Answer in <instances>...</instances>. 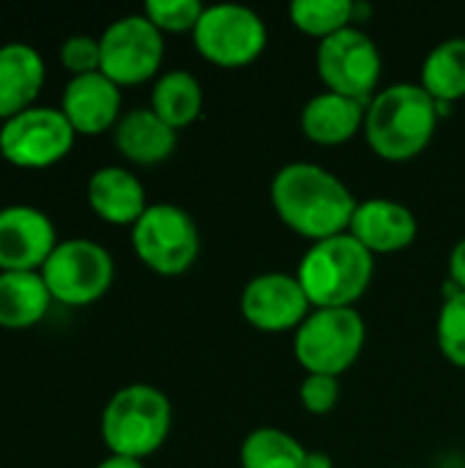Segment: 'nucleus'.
<instances>
[{
    "mask_svg": "<svg viewBox=\"0 0 465 468\" xmlns=\"http://www.w3.org/2000/svg\"><path fill=\"white\" fill-rule=\"evenodd\" d=\"M269 192L280 222L312 244L348 233L359 206L348 184L315 162H291L280 167Z\"/></svg>",
    "mask_w": 465,
    "mask_h": 468,
    "instance_id": "nucleus-1",
    "label": "nucleus"
},
{
    "mask_svg": "<svg viewBox=\"0 0 465 468\" xmlns=\"http://www.w3.org/2000/svg\"><path fill=\"white\" fill-rule=\"evenodd\" d=\"M439 115V104L419 82H395L367 101L362 134L378 159L400 165L425 154Z\"/></svg>",
    "mask_w": 465,
    "mask_h": 468,
    "instance_id": "nucleus-2",
    "label": "nucleus"
},
{
    "mask_svg": "<svg viewBox=\"0 0 465 468\" xmlns=\"http://www.w3.org/2000/svg\"><path fill=\"white\" fill-rule=\"evenodd\" d=\"M373 277L375 258L351 233L310 244L296 269L312 310L354 307L373 285Z\"/></svg>",
    "mask_w": 465,
    "mask_h": 468,
    "instance_id": "nucleus-3",
    "label": "nucleus"
},
{
    "mask_svg": "<svg viewBox=\"0 0 465 468\" xmlns=\"http://www.w3.org/2000/svg\"><path fill=\"white\" fill-rule=\"evenodd\" d=\"M173 428L170 398L151 384L121 387L101 411V441L110 455L145 461L159 452Z\"/></svg>",
    "mask_w": 465,
    "mask_h": 468,
    "instance_id": "nucleus-4",
    "label": "nucleus"
},
{
    "mask_svg": "<svg viewBox=\"0 0 465 468\" xmlns=\"http://www.w3.org/2000/svg\"><path fill=\"white\" fill-rule=\"evenodd\" d=\"M365 340L367 326L356 307L312 310L293 332V354L307 376L340 378L362 356Z\"/></svg>",
    "mask_w": 465,
    "mask_h": 468,
    "instance_id": "nucleus-5",
    "label": "nucleus"
},
{
    "mask_svg": "<svg viewBox=\"0 0 465 468\" xmlns=\"http://www.w3.org/2000/svg\"><path fill=\"white\" fill-rule=\"evenodd\" d=\"M132 250L159 277L186 274L200 255L197 222L173 203H153L132 228Z\"/></svg>",
    "mask_w": 465,
    "mask_h": 468,
    "instance_id": "nucleus-6",
    "label": "nucleus"
},
{
    "mask_svg": "<svg viewBox=\"0 0 465 468\" xmlns=\"http://www.w3.org/2000/svg\"><path fill=\"white\" fill-rule=\"evenodd\" d=\"M41 277L52 302L63 307H88L99 302L115 280V261L107 247L93 239H60Z\"/></svg>",
    "mask_w": 465,
    "mask_h": 468,
    "instance_id": "nucleus-7",
    "label": "nucleus"
},
{
    "mask_svg": "<svg viewBox=\"0 0 465 468\" xmlns=\"http://www.w3.org/2000/svg\"><path fill=\"white\" fill-rule=\"evenodd\" d=\"M192 44L208 63L219 69H247L269 47V30L260 14L238 3L206 5Z\"/></svg>",
    "mask_w": 465,
    "mask_h": 468,
    "instance_id": "nucleus-8",
    "label": "nucleus"
},
{
    "mask_svg": "<svg viewBox=\"0 0 465 468\" xmlns=\"http://www.w3.org/2000/svg\"><path fill=\"white\" fill-rule=\"evenodd\" d=\"M77 143V132L60 107L36 104L0 121V156L19 170H47L63 162Z\"/></svg>",
    "mask_w": 465,
    "mask_h": 468,
    "instance_id": "nucleus-9",
    "label": "nucleus"
},
{
    "mask_svg": "<svg viewBox=\"0 0 465 468\" xmlns=\"http://www.w3.org/2000/svg\"><path fill=\"white\" fill-rule=\"evenodd\" d=\"M315 66L326 90L365 104L375 96L384 71L378 44L356 25L318 41Z\"/></svg>",
    "mask_w": 465,
    "mask_h": 468,
    "instance_id": "nucleus-10",
    "label": "nucleus"
},
{
    "mask_svg": "<svg viewBox=\"0 0 465 468\" xmlns=\"http://www.w3.org/2000/svg\"><path fill=\"white\" fill-rule=\"evenodd\" d=\"M101 74L118 88H132L153 80L164 60V33H159L145 14L118 16L99 36Z\"/></svg>",
    "mask_w": 465,
    "mask_h": 468,
    "instance_id": "nucleus-11",
    "label": "nucleus"
},
{
    "mask_svg": "<svg viewBox=\"0 0 465 468\" xmlns=\"http://www.w3.org/2000/svg\"><path fill=\"white\" fill-rule=\"evenodd\" d=\"M238 307L244 321L266 335L296 332L312 313V304L296 274L282 271H266L252 277L241 291Z\"/></svg>",
    "mask_w": 465,
    "mask_h": 468,
    "instance_id": "nucleus-12",
    "label": "nucleus"
},
{
    "mask_svg": "<svg viewBox=\"0 0 465 468\" xmlns=\"http://www.w3.org/2000/svg\"><path fill=\"white\" fill-rule=\"evenodd\" d=\"M58 241L55 222L41 208L25 203L0 208V271H41Z\"/></svg>",
    "mask_w": 465,
    "mask_h": 468,
    "instance_id": "nucleus-13",
    "label": "nucleus"
},
{
    "mask_svg": "<svg viewBox=\"0 0 465 468\" xmlns=\"http://www.w3.org/2000/svg\"><path fill=\"white\" fill-rule=\"evenodd\" d=\"M60 112L77 137H99L118 126L123 115V88L101 71L71 77L60 93Z\"/></svg>",
    "mask_w": 465,
    "mask_h": 468,
    "instance_id": "nucleus-14",
    "label": "nucleus"
},
{
    "mask_svg": "<svg viewBox=\"0 0 465 468\" xmlns=\"http://www.w3.org/2000/svg\"><path fill=\"white\" fill-rule=\"evenodd\" d=\"M348 233L375 258L408 250L417 241L419 222L414 211L389 197L359 200Z\"/></svg>",
    "mask_w": 465,
    "mask_h": 468,
    "instance_id": "nucleus-15",
    "label": "nucleus"
},
{
    "mask_svg": "<svg viewBox=\"0 0 465 468\" xmlns=\"http://www.w3.org/2000/svg\"><path fill=\"white\" fill-rule=\"evenodd\" d=\"M85 197L90 211L115 228H134V222L148 211V195L143 181L121 165H104L90 173Z\"/></svg>",
    "mask_w": 465,
    "mask_h": 468,
    "instance_id": "nucleus-16",
    "label": "nucleus"
},
{
    "mask_svg": "<svg viewBox=\"0 0 465 468\" xmlns=\"http://www.w3.org/2000/svg\"><path fill=\"white\" fill-rule=\"evenodd\" d=\"M47 82V63L27 41L0 44V121L36 107Z\"/></svg>",
    "mask_w": 465,
    "mask_h": 468,
    "instance_id": "nucleus-17",
    "label": "nucleus"
},
{
    "mask_svg": "<svg viewBox=\"0 0 465 468\" xmlns=\"http://www.w3.org/2000/svg\"><path fill=\"white\" fill-rule=\"evenodd\" d=\"M112 140L126 162L137 167H153L175 154L178 132L167 126L151 107H134L121 115L118 126L112 129Z\"/></svg>",
    "mask_w": 465,
    "mask_h": 468,
    "instance_id": "nucleus-18",
    "label": "nucleus"
},
{
    "mask_svg": "<svg viewBox=\"0 0 465 468\" xmlns=\"http://www.w3.org/2000/svg\"><path fill=\"white\" fill-rule=\"evenodd\" d=\"M365 112H367L365 101L323 90V93H315L301 107L299 126L310 143L334 148V145L354 140L365 129Z\"/></svg>",
    "mask_w": 465,
    "mask_h": 468,
    "instance_id": "nucleus-19",
    "label": "nucleus"
},
{
    "mask_svg": "<svg viewBox=\"0 0 465 468\" xmlns=\"http://www.w3.org/2000/svg\"><path fill=\"white\" fill-rule=\"evenodd\" d=\"M52 304L41 271H0V329H33Z\"/></svg>",
    "mask_w": 465,
    "mask_h": 468,
    "instance_id": "nucleus-20",
    "label": "nucleus"
},
{
    "mask_svg": "<svg viewBox=\"0 0 465 468\" xmlns=\"http://www.w3.org/2000/svg\"><path fill=\"white\" fill-rule=\"evenodd\" d=\"M167 126L186 129L203 112V85L192 71L173 69L153 80L151 104H148Z\"/></svg>",
    "mask_w": 465,
    "mask_h": 468,
    "instance_id": "nucleus-21",
    "label": "nucleus"
},
{
    "mask_svg": "<svg viewBox=\"0 0 465 468\" xmlns=\"http://www.w3.org/2000/svg\"><path fill=\"white\" fill-rule=\"evenodd\" d=\"M419 85L428 90V96L444 110L452 101L465 99V38H444L436 44L425 63H422V80Z\"/></svg>",
    "mask_w": 465,
    "mask_h": 468,
    "instance_id": "nucleus-22",
    "label": "nucleus"
},
{
    "mask_svg": "<svg viewBox=\"0 0 465 468\" xmlns=\"http://www.w3.org/2000/svg\"><path fill=\"white\" fill-rule=\"evenodd\" d=\"M307 455L296 436L280 428L252 431L238 452L241 468H307Z\"/></svg>",
    "mask_w": 465,
    "mask_h": 468,
    "instance_id": "nucleus-23",
    "label": "nucleus"
},
{
    "mask_svg": "<svg viewBox=\"0 0 465 468\" xmlns=\"http://www.w3.org/2000/svg\"><path fill=\"white\" fill-rule=\"evenodd\" d=\"M293 27L310 38H329L356 22V3L351 0H293L288 8Z\"/></svg>",
    "mask_w": 465,
    "mask_h": 468,
    "instance_id": "nucleus-24",
    "label": "nucleus"
},
{
    "mask_svg": "<svg viewBox=\"0 0 465 468\" xmlns=\"http://www.w3.org/2000/svg\"><path fill=\"white\" fill-rule=\"evenodd\" d=\"M447 285L449 291L439 313L436 340H439V351L444 354V359L465 370V291H458L452 282Z\"/></svg>",
    "mask_w": 465,
    "mask_h": 468,
    "instance_id": "nucleus-25",
    "label": "nucleus"
},
{
    "mask_svg": "<svg viewBox=\"0 0 465 468\" xmlns=\"http://www.w3.org/2000/svg\"><path fill=\"white\" fill-rule=\"evenodd\" d=\"M206 5L200 0H148L143 14L159 33H195Z\"/></svg>",
    "mask_w": 465,
    "mask_h": 468,
    "instance_id": "nucleus-26",
    "label": "nucleus"
},
{
    "mask_svg": "<svg viewBox=\"0 0 465 468\" xmlns=\"http://www.w3.org/2000/svg\"><path fill=\"white\" fill-rule=\"evenodd\" d=\"M58 55H60V66H63L71 77H82V74H96V71H101V44H99L96 36L74 33V36L63 38Z\"/></svg>",
    "mask_w": 465,
    "mask_h": 468,
    "instance_id": "nucleus-27",
    "label": "nucleus"
},
{
    "mask_svg": "<svg viewBox=\"0 0 465 468\" xmlns=\"http://www.w3.org/2000/svg\"><path fill=\"white\" fill-rule=\"evenodd\" d=\"M299 400L304 411L315 417H326L340 403V378L332 376H307L299 387Z\"/></svg>",
    "mask_w": 465,
    "mask_h": 468,
    "instance_id": "nucleus-28",
    "label": "nucleus"
},
{
    "mask_svg": "<svg viewBox=\"0 0 465 468\" xmlns=\"http://www.w3.org/2000/svg\"><path fill=\"white\" fill-rule=\"evenodd\" d=\"M449 282L458 291H465V239H460L452 247V255H449Z\"/></svg>",
    "mask_w": 465,
    "mask_h": 468,
    "instance_id": "nucleus-29",
    "label": "nucleus"
},
{
    "mask_svg": "<svg viewBox=\"0 0 465 468\" xmlns=\"http://www.w3.org/2000/svg\"><path fill=\"white\" fill-rule=\"evenodd\" d=\"M96 468H145L143 461H134V458H121V455H107Z\"/></svg>",
    "mask_w": 465,
    "mask_h": 468,
    "instance_id": "nucleus-30",
    "label": "nucleus"
},
{
    "mask_svg": "<svg viewBox=\"0 0 465 468\" xmlns=\"http://www.w3.org/2000/svg\"><path fill=\"white\" fill-rule=\"evenodd\" d=\"M307 468H334V461H332L329 452L310 450V455H307Z\"/></svg>",
    "mask_w": 465,
    "mask_h": 468,
    "instance_id": "nucleus-31",
    "label": "nucleus"
}]
</instances>
